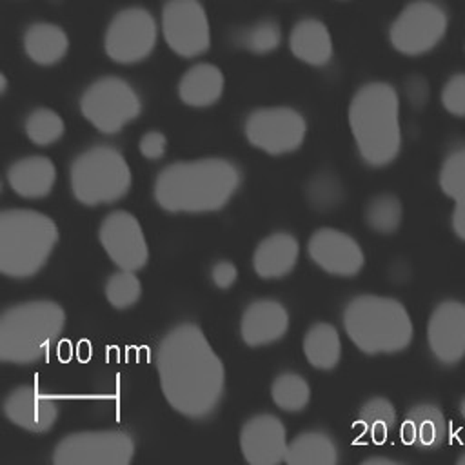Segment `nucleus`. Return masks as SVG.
I'll return each mask as SVG.
<instances>
[{
  "label": "nucleus",
  "instance_id": "1",
  "mask_svg": "<svg viewBox=\"0 0 465 465\" xmlns=\"http://www.w3.org/2000/svg\"><path fill=\"white\" fill-rule=\"evenodd\" d=\"M156 372L167 403L185 418L207 420L225 391V367L193 322L174 325L156 347Z\"/></svg>",
  "mask_w": 465,
  "mask_h": 465
},
{
  "label": "nucleus",
  "instance_id": "2",
  "mask_svg": "<svg viewBox=\"0 0 465 465\" xmlns=\"http://www.w3.org/2000/svg\"><path fill=\"white\" fill-rule=\"evenodd\" d=\"M243 174L227 158H198L165 165L154 180L153 196L160 209L200 214L223 209L238 193Z\"/></svg>",
  "mask_w": 465,
  "mask_h": 465
},
{
  "label": "nucleus",
  "instance_id": "3",
  "mask_svg": "<svg viewBox=\"0 0 465 465\" xmlns=\"http://www.w3.org/2000/svg\"><path fill=\"white\" fill-rule=\"evenodd\" d=\"M347 116L363 163L385 167L398 158L401 151L400 98L391 84L361 85L349 104Z\"/></svg>",
  "mask_w": 465,
  "mask_h": 465
},
{
  "label": "nucleus",
  "instance_id": "4",
  "mask_svg": "<svg viewBox=\"0 0 465 465\" xmlns=\"http://www.w3.org/2000/svg\"><path fill=\"white\" fill-rule=\"evenodd\" d=\"M341 322L356 349L371 356L401 352L414 338L411 314L391 296H354L347 302Z\"/></svg>",
  "mask_w": 465,
  "mask_h": 465
},
{
  "label": "nucleus",
  "instance_id": "5",
  "mask_svg": "<svg viewBox=\"0 0 465 465\" xmlns=\"http://www.w3.org/2000/svg\"><path fill=\"white\" fill-rule=\"evenodd\" d=\"M65 327V311L53 300H29L0 316V360L33 365L44 360Z\"/></svg>",
  "mask_w": 465,
  "mask_h": 465
},
{
  "label": "nucleus",
  "instance_id": "6",
  "mask_svg": "<svg viewBox=\"0 0 465 465\" xmlns=\"http://www.w3.org/2000/svg\"><path fill=\"white\" fill-rule=\"evenodd\" d=\"M53 218L35 209H4L0 213V272L13 280L36 276L58 243Z\"/></svg>",
  "mask_w": 465,
  "mask_h": 465
},
{
  "label": "nucleus",
  "instance_id": "7",
  "mask_svg": "<svg viewBox=\"0 0 465 465\" xmlns=\"http://www.w3.org/2000/svg\"><path fill=\"white\" fill-rule=\"evenodd\" d=\"M69 183L78 203L85 207L111 205L129 193L133 173L116 147L93 145L73 160Z\"/></svg>",
  "mask_w": 465,
  "mask_h": 465
},
{
  "label": "nucleus",
  "instance_id": "8",
  "mask_svg": "<svg viewBox=\"0 0 465 465\" xmlns=\"http://www.w3.org/2000/svg\"><path fill=\"white\" fill-rule=\"evenodd\" d=\"M80 111L98 133L116 134L140 116L142 100L127 80L102 76L82 93Z\"/></svg>",
  "mask_w": 465,
  "mask_h": 465
},
{
  "label": "nucleus",
  "instance_id": "9",
  "mask_svg": "<svg viewBox=\"0 0 465 465\" xmlns=\"http://www.w3.org/2000/svg\"><path fill=\"white\" fill-rule=\"evenodd\" d=\"M134 456L131 434L114 429L64 436L53 450L54 465H127Z\"/></svg>",
  "mask_w": 465,
  "mask_h": 465
},
{
  "label": "nucleus",
  "instance_id": "10",
  "mask_svg": "<svg viewBox=\"0 0 465 465\" xmlns=\"http://www.w3.org/2000/svg\"><path fill=\"white\" fill-rule=\"evenodd\" d=\"M243 133L252 147L271 156H282L302 147L307 122L300 111L287 105L258 107L249 113Z\"/></svg>",
  "mask_w": 465,
  "mask_h": 465
},
{
  "label": "nucleus",
  "instance_id": "11",
  "mask_svg": "<svg viewBox=\"0 0 465 465\" xmlns=\"http://www.w3.org/2000/svg\"><path fill=\"white\" fill-rule=\"evenodd\" d=\"M158 38L154 16L143 7H127L113 16L104 36L105 54L116 64H136L145 60Z\"/></svg>",
  "mask_w": 465,
  "mask_h": 465
},
{
  "label": "nucleus",
  "instance_id": "12",
  "mask_svg": "<svg viewBox=\"0 0 465 465\" xmlns=\"http://www.w3.org/2000/svg\"><path fill=\"white\" fill-rule=\"evenodd\" d=\"M445 11L430 0H416L396 16L389 38L398 53L418 56L434 49L445 36Z\"/></svg>",
  "mask_w": 465,
  "mask_h": 465
},
{
  "label": "nucleus",
  "instance_id": "13",
  "mask_svg": "<svg viewBox=\"0 0 465 465\" xmlns=\"http://www.w3.org/2000/svg\"><path fill=\"white\" fill-rule=\"evenodd\" d=\"M165 44L183 58L203 54L211 45V25L198 0H169L162 11Z\"/></svg>",
  "mask_w": 465,
  "mask_h": 465
},
{
  "label": "nucleus",
  "instance_id": "14",
  "mask_svg": "<svg viewBox=\"0 0 465 465\" xmlns=\"http://www.w3.org/2000/svg\"><path fill=\"white\" fill-rule=\"evenodd\" d=\"M98 240L118 269L136 272L149 262L143 229L138 218L129 211H111L98 227Z\"/></svg>",
  "mask_w": 465,
  "mask_h": 465
},
{
  "label": "nucleus",
  "instance_id": "15",
  "mask_svg": "<svg viewBox=\"0 0 465 465\" xmlns=\"http://www.w3.org/2000/svg\"><path fill=\"white\" fill-rule=\"evenodd\" d=\"M427 345L432 358L443 367H454L465 358V303L440 302L427 322Z\"/></svg>",
  "mask_w": 465,
  "mask_h": 465
},
{
  "label": "nucleus",
  "instance_id": "16",
  "mask_svg": "<svg viewBox=\"0 0 465 465\" xmlns=\"http://www.w3.org/2000/svg\"><path fill=\"white\" fill-rule=\"evenodd\" d=\"M309 258L331 276L354 278L365 265L360 243L347 232L332 227L316 229L307 242Z\"/></svg>",
  "mask_w": 465,
  "mask_h": 465
},
{
  "label": "nucleus",
  "instance_id": "17",
  "mask_svg": "<svg viewBox=\"0 0 465 465\" xmlns=\"http://www.w3.org/2000/svg\"><path fill=\"white\" fill-rule=\"evenodd\" d=\"M287 447L285 425L274 414H254L240 429V450L249 465H278L285 461Z\"/></svg>",
  "mask_w": 465,
  "mask_h": 465
},
{
  "label": "nucleus",
  "instance_id": "18",
  "mask_svg": "<svg viewBox=\"0 0 465 465\" xmlns=\"http://www.w3.org/2000/svg\"><path fill=\"white\" fill-rule=\"evenodd\" d=\"M2 407L11 423L33 434L49 432L60 416L58 400L35 385L15 387Z\"/></svg>",
  "mask_w": 465,
  "mask_h": 465
},
{
  "label": "nucleus",
  "instance_id": "19",
  "mask_svg": "<svg viewBox=\"0 0 465 465\" xmlns=\"http://www.w3.org/2000/svg\"><path fill=\"white\" fill-rule=\"evenodd\" d=\"M289 329L285 305L272 298L251 302L240 320V336L247 347H265L280 341Z\"/></svg>",
  "mask_w": 465,
  "mask_h": 465
},
{
  "label": "nucleus",
  "instance_id": "20",
  "mask_svg": "<svg viewBox=\"0 0 465 465\" xmlns=\"http://www.w3.org/2000/svg\"><path fill=\"white\" fill-rule=\"evenodd\" d=\"M400 432L403 443L409 447L418 450H436L449 438V423L440 405L420 401L407 411Z\"/></svg>",
  "mask_w": 465,
  "mask_h": 465
},
{
  "label": "nucleus",
  "instance_id": "21",
  "mask_svg": "<svg viewBox=\"0 0 465 465\" xmlns=\"http://www.w3.org/2000/svg\"><path fill=\"white\" fill-rule=\"evenodd\" d=\"M300 243L294 234L278 231L265 236L252 252V269L263 280H280L298 263Z\"/></svg>",
  "mask_w": 465,
  "mask_h": 465
},
{
  "label": "nucleus",
  "instance_id": "22",
  "mask_svg": "<svg viewBox=\"0 0 465 465\" xmlns=\"http://www.w3.org/2000/svg\"><path fill=\"white\" fill-rule=\"evenodd\" d=\"M5 176L15 194L25 200H38L53 191L56 167L47 156L33 154L13 162Z\"/></svg>",
  "mask_w": 465,
  "mask_h": 465
},
{
  "label": "nucleus",
  "instance_id": "23",
  "mask_svg": "<svg viewBox=\"0 0 465 465\" xmlns=\"http://www.w3.org/2000/svg\"><path fill=\"white\" fill-rule=\"evenodd\" d=\"M225 87V78L214 64L200 62L189 67L178 82V96L189 107H209L216 104Z\"/></svg>",
  "mask_w": 465,
  "mask_h": 465
},
{
  "label": "nucleus",
  "instance_id": "24",
  "mask_svg": "<svg viewBox=\"0 0 465 465\" xmlns=\"http://www.w3.org/2000/svg\"><path fill=\"white\" fill-rule=\"evenodd\" d=\"M289 49L300 62L320 67L332 58V38L323 22L303 18L291 31Z\"/></svg>",
  "mask_w": 465,
  "mask_h": 465
},
{
  "label": "nucleus",
  "instance_id": "25",
  "mask_svg": "<svg viewBox=\"0 0 465 465\" xmlns=\"http://www.w3.org/2000/svg\"><path fill=\"white\" fill-rule=\"evenodd\" d=\"M69 49V38L65 31L49 22L31 24L24 33V51L38 65L58 64Z\"/></svg>",
  "mask_w": 465,
  "mask_h": 465
},
{
  "label": "nucleus",
  "instance_id": "26",
  "mask_svg": "<svg viewBox=\"0 0 465 465\" xmlns=\"http://www.w3.org/2000/svg\"><path fill=\"white\" fill-rule=\"evenodd\" d=\"M340 460L338 445L325 430H305L287 447L285 463L289 465H336Z\"/></svg>",
  "mask_w": 465,
  "mask_h": 465
},
{
  "label": "nucleus",
  "instance_id": "27",
  "mask_svg": "<svg viewBox=\"0 0 465 465\" xmlns=\"http://www.w3.org/2000/svg\"><path fill=\"white\" fill-rule=\"evenodd\" d=\"M303 354L318 371H332L341 358L338 329L327 322L312 323L303 336Z\"/></svg>",
  "mask_w": 465,
  "mask_h": 465
},
{
  "label": "nucleus",
  "instance_id": "28",
  "mask_svg": "<svg viewBox=\"0 0 465 465\" xmlns=\"http://www.w3.org/2000/svg\"><path fill=\"white\" fill-rule=\"evenodd\" d=\"M396 427L394 405L383 396L369 398L358 411L354 429L372 443H383Z\"/></svg>",
  "mask_w": 465,
  "mask_h": 465
},
{
  "label": "nucleus",
  "instance_id": "29",
  "mask_svg": "<svg viewBox=\"0 0 465 465\" xmlns=\"http://www.w3.org/2000/svg\"><path fill=\"white\" fill-rule=\"evenodd\" d=\"M271 398L285 412H302L311 401V387L302 374L285 371L272 380Z\"/></svg>",
  "mask_w": 465,
  "mask_h": 465
},
{
  "label": "nucleus",
  "instance_id": "30",
  "mask_svg": "<svg viewBox=\"0 0 465 465\" xmlns=\"http://www.w3.org/2000/svg\"><path fill=\"white\" fill-rule=\"evenodd\" d=\"M363 218L371 231L378 234H394L403 220L401 202L391 193L376 194L365 205Z\"/></svg>",
  "mask_w": 465,
  "mask_h": 465
},
{
  "label": "nucleus",
  "instance_id": "31",
  "mask_svg": "<svg viewBox=\"0 0 465 465\" xmlns=\"http://www.w3.org/2000/svg\"><path fill=\"white\" fill-rule=\"evenodd\" d=\"M24 131L35 145L49 147L64 136L65 124L56 111L49 107H38L27 114Z\"/></svg>",
  "mask_w": 465,
  "mask_h": 465
},
{
  "label": "nucleus",
  "instance_id": "32",
  "mask_svg": "<svg viewBox=\"0 0 465 465\" xmlns=\"http://www.w3.org/2000/svg\"><path fill=\"white\" fill-rule=\"evenodd\" d=\"M236 44L254 54H267L278 49L282 42V31L278 22L274 20H260L242 31L236 33L234 36Z\"/></svg>",
  "mask_w": 465,
  "mask_h": 465
},
{
  "label": "nucleus",
  "instance_id": "33",
  "mask_svg": "<svg viewBox=\"0 0 465 465\" xmlns=\"http://www.w3.org/2000/svg\"><path fill=\"white\" fill-rule=\"evenodd\" d=\"M105 298L109 305L116 311H125L131 309L138 303L142 296V283L134 271H124L120 269L118 272H113L107 282H105Z\"/></svg>",
  "mask_w": 465,
  "mask_h": 465
},
{
  "label": "nucleus",
  "instance_id": "34",
  "mask_svg": "<svg viewBox=\"0 0 465 465\" xmlns=\"http://www.w3.org/2000/svg\"><path fill=\"white\" fill-rule=\"evenodd\" d=\"M438 183L445 196L460 200L465 196V145L449 151L440 165Z\"/></svg>",
  "mask_w": 465,
  "mask_h": 465
},
{
  "label": "nucleus",
  "instance_id": "35",
  "mask_svg": "<svg viewBox=\"0 0 465 465\" xmlns=\"http://www.w3.org/2000/svg\"><path fill=\"white\" fill-rule=\"evenodd\" d=\"M307 200L316 211H331L343 200V187L334 173L322 171L307 183Z\"/></svg>",
  "mask_w": 465,
  "mask_h": 465
},
{
  "label": "nucleus",
  "instance_id": "36",
  "mask_svg": "<svg viewBox=\"0 0 465 465\" xmlns=\"http://www.w3.org/2000/svg\"><path fill=\"white\" fill-rule=\"evenodd\" d=\"M441 105L452 116H465V73H456L443 84Z\"/></svg>",
  "mask_w": 465,
  "mask_h": 465
},
{
  "label": "nucleus",
  "instance_id": "37",
  "mask_svg": "<svg viewBox=\"0 0 465 465\" xmlns=\"http://www.w3.org/2000/svg\"><path fill=\"white\" fill-rule=\"evenodd\" d=\"M138 149L145 160L156 162L163 158L167 151V136L162 131H147L145 134H142L138 142Z\"/></svg>",
  "mask_w": 465,
  "mask_h": 465
},
{
  "label": "nucleus",
  "instance_id": "38",
  "mask_svg": "<svg viewBox=\"0 0 465 465\" xmlns=\"http://www.w3.org/2000/svg\"><path fill=\"white\" fill-rule=\"evenodd\" d=\"M238 280V269L229 260H220L211 267V282L214 287L227 291L231 289Z\"/></svg>",
  "mask_w": 465,
  "mask_h": 465
},
{
  "label": "nucleus",
  "instance_id": "39",
  "mask_svg": "<svg viewBox=\"0 0 465 465\" xmlns=\"http://www.w3.org/2000/svg\"><path fill=\"white\" fill-rule=\"evenodd\" d=\"M450 225L454 234L465 242V196L454 202V209L450 214Z\"/></svg>",
  "mask_w": 465,
  "mask_h": 465
},
{
  "label": "nucleus",
  "instance_id": "40",
  "mask_svg": "<svg viewBox=\"0 0 465 465\" xmlns=\"http://www.w3.org/2000/svg\"><path fill=\"white\" fill-rule=\"evenodd\" d=\"M361 463L365 465H396V463H401L400 460H394V458H385V456H371V458H365Z\"/></svg>",
  "mask_w": 465,
  "mask_h": 465
},
{
  "label": "nucleus",
  "instance_id": "41",
  "mask_svg": "<svg viewBox=\"0 0 465 465\" xmlns=\"http://www.w3.org/2000/svg\"><path fill=\"white\" fill-rule=\"evenodd\" d=\"M458 409H460V414H461V418L465 420V396H461L460 398V403H458Z\"/></svg>",
  "mask_w": 465,
  "mask_h": 465
},
{
  "label": "nucleus",
  "instance_id": "42",
  "mask_svg": "<svg viewBox=\"0 0 465 465\" xmlns=\"http://www.w3.org/2000/svg\"><path fill=\"white\" fill-rule=\"evenodd\" d=\"M456 463H458V465H465V450L456 458Z\"/></svg>",
  "mask_w": 465,
  "mask_h": 465
},
{
  "label": "nucleus",
  "instance_id": "43",
  "mask_svg": "<svg viewBox=\"0 0 465 465\" xmlns=\"http://www.w3.org/2000/svg\"><path fill=\"white\" fill-rule=\"evenodd\" d=\"M0 80H2V93H5V89H7V80H5V74H0Z\"/></svg>",
  "mask_w": 465,
  "mask_h": 465
}]
</instances>
